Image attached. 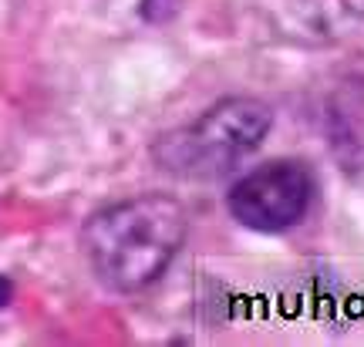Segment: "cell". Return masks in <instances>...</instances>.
Listing matches in <instances>:
<instances>
[{"label": "cell", "mask_w": 364, "mask_h": 347, "mask_svg": "<svg viewBox=\"0 0 364 347\" xmlns=\"http://www.w3.org/2000/svg\"><path fill=\"white\" fill-rule=\"evenodd\" d=\"M186 233L189 216L176 196L142 193L91 213L81 230V253L112 294H142L166 277Z\"/></svg>", "instance_id": "1"}, {"label": "cell", "mask_w": 364, "mask_h": 347, "mask_svg": "<svg viewBox=\"0 0 364 347\" xmlns=\"http://www.w3.org/2000/svg\"><path fill=\"white\" fill-rule=\"evenodd\" d=\"M273 129V108L253 95H230L179 129L159 135L152 159L176 179L209 182L233 172Z\"/></svg>", "instance_id": "2"}, {"label": "cell", "mask_w": 364, "mask_h": 347, "mask_svg": "<svg viewBox=\"0 0 364 347\" xmlns=\"http://www.w3.org/2000/svg\"><path fill=\"white\" fill-rule=\"evenodd\" d=\"M317 203V176L304 159L280 155L233 179L226 193L230 216L250 233H290L311 216Z\"/></svg>", "instance_id": "3"}, {"label": "cell", "mask_w": 364, "mask_h": 347, "mask_svg": "<svg viewBox=\"0 0 364 347\" xmlns=\"http://www.w3.org/2000/svg\"><path fill=\"white\" fill-rule=\"evenodd\" d=\"M14 297V283L7 280V277H0V307H7Z\"/></svg>", "instance_id": "4"}]
</instances>
